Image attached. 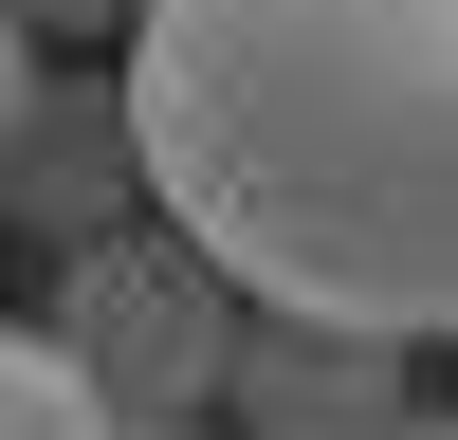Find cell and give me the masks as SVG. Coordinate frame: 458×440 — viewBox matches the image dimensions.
I'll use <instances>...</instances> for the list:
<instances>
[{
    "label": "cell",
    "mask_w": 458,
    "mask_h": 440,
    "mask_svg": "<svg viewBox=\"0 0 458 440\" xmlns=\"http://www.w3.org/2000/svg\"><path fill=\"white\" fill-rule=\"evenodd\" d=\"M55 330H73V367L110 385V422H202L220 385H239V275H220L202 239H73V275H55Z\"/></svg>",
    "instance_id": "7a4b0ae2"
},
{
    "label": "cell",
    "mask_w": 458,
    "mask_h": 440,
    "mask_svg": "<svg viewBox=\"0 0 458 440\" xmlns=\"http://www.w3.org/2000/svg\"><path fill=\"white\" fill-rule=\"evenodd\" d=\"M0 440H129L110 385L73 367V330H0Z\"/></svg>",
    "instance_id": "3957f363"
},
{
    "label": "cell",
    "mask_w": 458,
    "mask_h": 440,
    "mask_svg": "<svg viewBox=\"0 0 458 440\" xmlns=\"http://www.w3.org/2000/svg\"><path fill=\"white\" fill-rule=\"evenodd\" d=\"M19 19H37V37H110L129 0H19Z\"/></svg>",
    "instance_id": "277c9868"
},
{
    "label": "cell",
    "mask_w": 458,
    "mask_h": 440,
    "mask_svg": "<svg viewBox=\"0 0 458 440\" xmlns=\"http://www.w3.org/2000/svg\"><path fill=\"white\" fill-rule=\"evenodd\" d=\"M386 440H458V422H386Z\"/></svg>",
    "instance_id": "5b68a950"
},
{
    "label": "cell",
    "mask_w": 458,
    "mask_h": 440,
    "mask_svg": "<svg viewBox=\"0 0 458 440\" xmlns=\"http://www.w3.org/2000/svg\"><path fill=\"white\" fill-rule=\"evenodd\" d=\"M129 183L257 330L458 349V0H129Z\"/></svg>",
    "instance_id": "6da1fadb"
},
{
    "label": "cell",
    "mask_w": 458,
    "mask_h": 440,
    "mask_svg": "<svg viewBox=\"0 0 458 440\" xmlns=\"http://www.w3.org/2000/svg\"><path fill=\"white\" fill-rule=\"evenodd\" d=\"M129 440H183V422H129Z\"/></svg>",
    "instance_id": "8992f818"
}]
</instances>
